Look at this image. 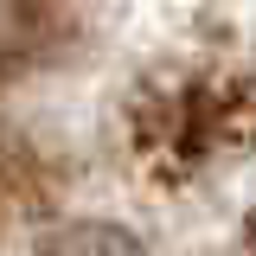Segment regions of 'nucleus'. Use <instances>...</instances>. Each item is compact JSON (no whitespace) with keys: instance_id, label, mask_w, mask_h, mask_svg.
<instances>
[{"instance_id":"f03ea898","label":"nucleus","mask_w":256,"mask_h":256,"mask_svg":"<svg viewBox=\"0 0 256 256\" xmlns=\"http://www.w3.org/2000/svg\"><path fill=\"white\" fill-rule=\"evenodd\" d=\"M32 45V0H0V58Z\"/></svg>"},{"instance_id":"f257e3e1","label":"nucleus","mask_w":256,"mask_h":256,"mask_svg":"<svg viewBox=\"0 0 256 256\" xmlns=\"http://www.w3.org/2000/svg\"><path fill=\"white\" fill-rule=\"evenodd\" d=\"M52 256H148V250L128 237L122 224H70L52 244Z\"/></svg>"}]
</instances>
